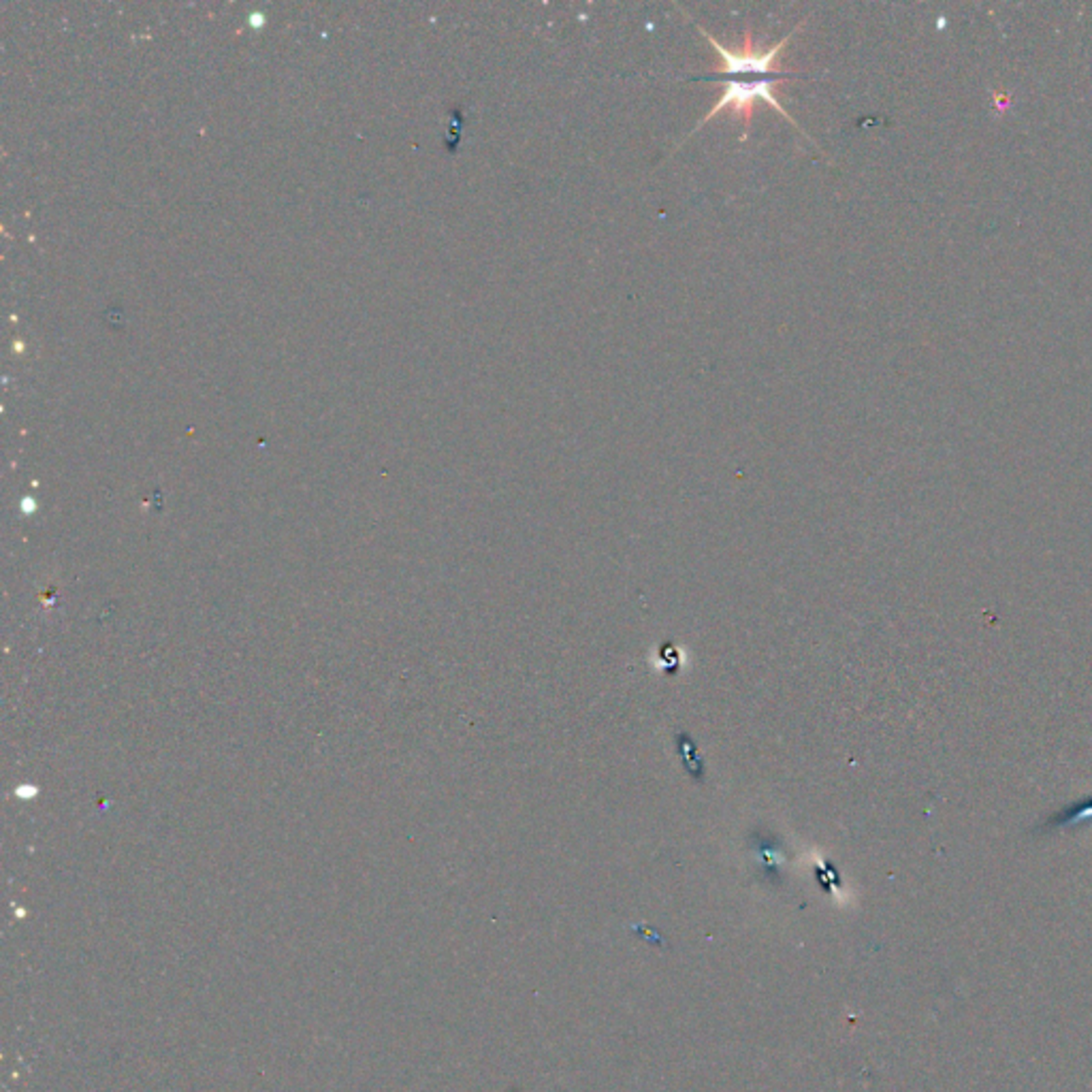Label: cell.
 <instances>
[{"label":"cell","mask_w":1092,"mask_h":1092,"mask_svg":"<svg viewBox=\"0 0 1092 1092\" xmlns=\"http://www.w3.org/2000/svg\"><path fill=\"white\" fill-rule=\"evenodd\" d=\"M804 26V22H800L790 35L783 37L781 41L773 43L770 48L762 49L753 45V35L752 31H745L743 35V43L739 45L736 49L725 48L721 45L719 41L715 39L712 35H708V31H704L702 26L698 24V31L702 32L704 41L712 45V49L719 56V66H717V73L706 75V77H694V82H719L721 86V96L715 105L711 107V111L702 117V120L695 124V129L691 130V134L698 133L706 122H711L712 117L719 116L723 111H732L735 113L736 120L743 122V137L740 141H747L749 139V129H752V117L753 111L760 103H766L770 109H775L777 113H781L787 122H790L794 129L800 130V126L796 124L794 117L783 109L781 100L777 96V88L781 86L786 79H794L796 75L794 71H786L781 65H779V58H781L783 49L786 45L790 43L792 37ZM803 133V130H800Z\"/></svg>","instance_id":"6da1fadb"}]
</instances>
